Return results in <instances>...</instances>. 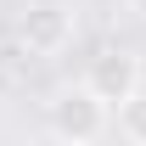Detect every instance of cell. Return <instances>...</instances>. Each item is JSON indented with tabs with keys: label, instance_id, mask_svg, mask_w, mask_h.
Segmentation results:
<instances>
[{
	"label": "cell",
	"instance_id": "obj_1",
	"mask_svg": "<svg viewBox=\"0 0 146 146\" xmlns=\"http://www.w3.org/2000/svg\"><path fill=\"white\" fill-rule=\"evenodd\" d=\"M112 124V107L101 101V96L84 90V79L79 84H68V90H56L51 101H45V129H51L56 141H68V146H90L101 141Z\"/></svg>",
	"mask_w": 146,
	"mask_h": 146
},
{
	"label": "cell",
	"instance_id": "obj_2",
	"mask_svg": "<svg viewBox=\"0 0 146 146\" xmlns=\"http://www.w3.org/2000/svg\"><path fill=\"white\" fill-rule=\"evenodd\" d=\"M141 84H146V68H141V56L129 51V45H107V51H96L90 68H84V90L101 96L107 107H118V101L135 96Z\"/></svg>",
	"mask_w": 146,
	"mask_h": 146
},
{
	"label": "cell",
	"instance_id": "obj_3",
	"mask_svg": "<svg viewBox=\"0 0 146 146\" xmlns=\"http://www.w3.org/2000/svg\"><path fill=\"white\" fill-rule=\"evenodd\" d=\"M73 39V11L68 6H56V0H39V6H28L17 23V45L28 56H62Z\"/></svg>",
	"mask_w": 146,
	"mask_h": 146
},
{
	"label": "cell",
	"instance_id": "obj_4",
	"mask_svg": "<svg viewBox=\"0 0 146 146\" xmlns=\"http://www.w3.org/2000/svg\"><path fill=\"white\" fill-rule=\"evenodd\" d=\"M112 124H118V135H124L129 146H146V84L112 107Z\"/></svg>",
	"mask_w": 146,
	"mask_h": 146
},
{
	"label": "cell",
	"instance_id": "obj_5",
	"mask_svg": "<svg viewBox=\"0 0 146 146\" xmlns=\"http://www.w3.org/2000/svg\"><path fill=\"white\" fill-rule=\"evenodd\" d=\"M124 6H129V11H135L141 23H146V0H124Z\"/></svg>",
	"mask_w": 146,
	"mask_h": 146
}]
</instances>
